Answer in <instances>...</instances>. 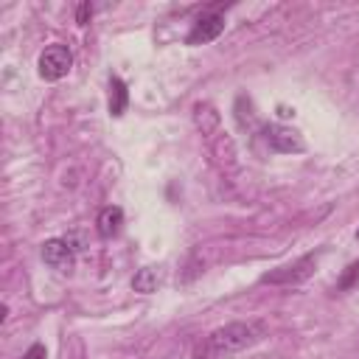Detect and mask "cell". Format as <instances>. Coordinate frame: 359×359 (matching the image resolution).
I'll use <instances>...</instances> for the list:
<instances>
[{"label": "cell", "instance_id": "cell-7", "mask_svg": "<svg viewBox=\"0 0 359 359\" xmlns=\"http://www.w3.org/2000/svg\"><path fill=\"white\" fill-rule=\"evenodd\" d=\"M121 224H123V210H121L118 205L101 208V213H98V219H95V230H98L101 238L118 236V233H121Z\"/></svg>", "mask_w": 359, "mask_h": 359}, {"label": "cell", "instance_id": "cell-11", "mask_svg": "<svg viewBox=\"0 0 359 359\" xmlns=\"http://www.w3.org/2000/svg\"><path fill=\"white\" fill-rule=\"evenodd\" d=\"M356 283H359V261H353V264L345 266V272H342L339 280H337V289H339V292H351Z\"/></svg>", "mask_w": 359, "mask_h": 359}, {"label": "cell", "instance_id": "cell-5", "mask_svg": "<svg viewBox=\"0 0 359 359\" xmlns=\"http://www.w3.org/2000/svg\"><path fill=\"white\" fill-rule=\"evenodd\" d=\"M222 31H224V17L216 14V11H208V14H202V17L194 22V28L188 31L185 42H188V45H205V42H213Z\"/></svg>", "mask_w": 359, "mask_h": 359}, {"label": "cell", "instance_id": "cell-9", "mask_svg": "<svg viewBox=\"0 0 359 359\" xmlns=\"http://www.w3.org/2000/svg\"><path fill=\"white\" fill-rule=\"evenodd\" d=\"M194 118H196V126L202 129V135H210L219 126V112L210 104H196L194 107Z\"/></svg>", "mask_w": 359, "mask_h": 359}, {"label": "cell", "instance_id": "cell-12", "mask_svg": "<svg viewBox=\"0 0 359 359\" xmlns=\"http://www.w3.org/2000/svg\"><path fill=\"white\" fill-rule=\"evenodd\" d=\"M90 17H93V6H90V3H81L79 11H76V22H79V25H87Z\"/></svg>", "mask_w": 359, "mask_h": 359}, {"label": "cell", "instance_id": "cell-14", "mask_svg": "<svg viewBox=\"0 0 359 359\" xmlns=\"http://www.w3.org/2000/svg\"><path fill=\"white\" fill-rule=\"evenodd\" d=\"M356 238H359V230H356Z\"/></svg>", "mask_w": 359, "mask_h": 359}, {"label": "cell", "instance_id": "cell-10", "mask_svg": "<svg viewBox=\"0 0 359 359\" xmlns=\"http://www.w3.org/2000/svg\"><path fill=\"white\" fill-rule=\"evenodd\" d=\"M157 283H160V278H157V272H154L151 266L137 269L135 278H132V289L140 292V294H151V292H157Z\"/></svg>", "mask_w": 359, "mask_h": 359}, {"label": "cell", "instance_id": "cell-8", "mask_svg": "<svg viewBox=\"0 0 359 359\" xmlns=\"http://www.w3.org/2000/svg\"><path fill=\"white\" fill-rule=\"evenodd\" d=\"M126 104H129V90H126L123 79L112 76V79H109V112L118 118V115L126 112Z\"/></svg>", "mask_w": 359, "mask_h": 359}, {"label": "cell", "instance_id": "cell-13", "mask_svg": "<svg viewBox=\"0 0 359 359\" xmlns=\"http://www.w3.org/2000/svg\"><path fill=\"white\" fill-rule=\"evenodd\" d=\"M45 356H48L45 345H42V342H34V345L25 351V356H22V359H45Z\"/></svg>", "mask_w": 359, "mask_h": 359}, {"label": "cell", "instance_id": "cell-6", "mask_svg": "<svg viewBox=\"0 0 359 359\" xmlns=\"http://www.w3.org/2000/svg\"><path fill=\"white\" fill-rule=\"evenodd\" d=\"M42 261L59 272H67L73 266V244L67 238H48L42 244Z\"/></svg>", "mask_w": 359, "mask_h": 359}, {"label": "cell", "instance_id": "cell-2", "mask_svg": "<svg viewBox=\"0 0 359 359\" xmlns=\"http://www.w3.org/2000/svg\"><path fill=\"white\" fill-rule=\"evenodd\" d=\"M317 258H320L317 252H306V255H300L292 264H283V266H275V269L264 272L261 283H269V286H297V283H303V280H309L314 275Z\"/></svg>", "mask_w": 359, "mask_h": 359}, {"label": "cell", "instance_id": "cell-3", "mask_svg": "<svg viewBox=\"0 0 359 359\" xmlns=\"http://www.w3.org/2000/svg\"><path fill=\"white\" fill-rule=\"evenodd\" d=\"M39 76L45 79V81H59V79H65L67 73H70V67H73V53H70V48L67 45H62V42H53V45H48L42 53H39Z\"/></svg>", "mask_w": 359, "mask_h": 359}, {"label": "cell", "instance_id": "cell-1", "mask_svg": "<svg viewBox=\"0 0 359 359\" xmlns=\"http://www.w3.org/2000/svg\"><path fill=\"white\" fill-rule=\"evenodd\" d=\"M266 337V323L261 320H238L227 323L216 331H210L196 348L191 359H224L230 353H238L244 348H252Z\"/></svg>", "mask_w": 359, "mask_h": 359}, {"label": "cell", "instance_id": "cell-4", "mask_svg": "<svg viewBox=\"0 0 359 359\" xmlns=\"http://www.w3.org/2000/svg\"><path fill=\"white\" fill-rule=\"evenodd\" d=\"M261 135L269 143V149H275L280 154H297L306 149V140L300 137V132L292 126H283V123H266L261 129Z\"/></svg>", "mask_w": 359, "mask_h": 359}]
</instances>
